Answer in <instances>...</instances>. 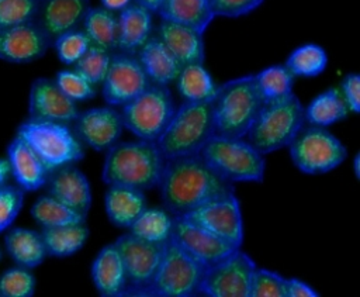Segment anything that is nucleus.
<instances>
[{"label":"nucleus","mask_w":360,"mask_h":297,"mask_svg":"<svg viewBox=\"0 0 360 297\" xmlns=\"http://www.w3.org/2000/svg\"><path fill=\"white\" fill-rule=\"evenodd\" d=\"M158 189L163 208L172 215L235 193L233 184L221 179L198 153L166 159Z\"/></svg>","instance_id":"1"},{"label":"nucleus","mask_w":360,"mask_h":297,"mask_svg":"<svg viewBox=\"0 0 360 297\" xmlns=\"http://www.w3.org/2000/svg\"><path fill=\"white\" fill-rule=\"evenodd\" d=\"M165 162L156 142L118 141L105 151L101 179L107 186L152 190L159 184Z\"/></svg>","instance_id":"2"},{"label":"nucleus","mask_w":360,"mask_h":297,"mask_svg":"<svg viewBox=\"0 0 360 297\" xmlns=\"http://www.w3.org/2000/svg\"><path fill=\"white\" fill-rule=\"evenodd\" d=\"M262 104L253 75L238 76L218 84L211 100L214 134L245 138Z\"/></svg>","instance_id":"3"},{"label":"nucleus","mask_w":360,"mask_h":297,"mask_svg":"<svg viewBox=\"0 0 360 297\" xmlns=\"http://www.w3.org/2000/svg\"><path fill=\"white\" fill-rule=\"evenodd\" d=\"M198 155L229 183H263L266 159L246 138L212 135Z\"/></svg>","instance_id":"4"},{"label":"nucleus","mask_w":360,"mask_h":297,"mask_svg":"<svg viewBox=\"0 0 360 297\" xmlns=\"http://www.w3.org/2000/svg\"><path fill=\"white\" fill-rule=\"evenodd\" d=\"M304 106L295 93L285 99L263 103L246 139L263 155L287 148L304 127Z\"/></svg>","instance_id":"5"},{"label":"nucleus","mask_w":360,"mask_h":297,"mask_svg":"<svg viewBox=\"0 0 360 297\" xmlns=\"http://www.w3.org/2000/svg\"><path fill=\"white\" fill-rule=\"evenodd\" d=\"M214 135L211 101H183L156 141L165 159L197 155Z\"/></svg>","instance_id":"6"},{"label":"nucleus","mask_w":360,"mask_h":297,"mask_svg":"<svg viewBox=\"0 0 360 297\" xmlns=\"http://www.w3.org/2000/svg\"><path fill=\"white\" fill-rule=\"evenodd\" d=\"M15 135L31 146L48 172L66 165H76L84 158V145L70 124L28 118L17 127Z\"/></svg>","instance_id":"7"},{"label":"nucleus","mask_w":360,"mask_h":297,"mask_svg":"<svg viewBox=\"0 0 360 297\" xmlns=\"http://www.w3.org/2000/svg\"><path fill=\"white\" fill-rule=\"evenodd\" d=\"M205 269L170 236L163 245L158 269L148 284V290L150 296L158 297L197 296Z\"/></svg>","instance_id":"8"},{"label":"nucleus","mask_w":360,"mask_h":297,"mask_svg":"<svg viewBox=\"0 0 360 297\" xmlns=\"http://www.w3.org/2000/svg\"><path fill=\"white\" fill-rule=\"evenodd\" d=\"M292 165L304 175H325L347 158L346 145L328 128L307 125L287 146Z\"/></svg>","instance_id":"9"},{"label":"nucleus","mask_w":360,"mask_h":297,"mask_svg":"<svg viewBox=\"0 0 360 297\" xmlns=\"http://www.w3.org/2000/svg\"><path fill=\"white\" fill-rule=\"evenodd\" d=\"M176 110L167 86L149 84L121 108L124 128L138 139L156 142Z\"/></svg>","instance_id":"10"},{"label":"nucleus","mask_w":360,"mask_h":297,"mask_svg":"<svg viewBox=\"0 0 360 297\" xmlns=\"http://www.w3.org/2000/svg\"><path fill=\"white\" fill-rule=\"evenodd\" d=\"M256 262L240 248L208 266L200 284L207 297H249Z\"/></svg>","instance_id":"11"},{"label":"nucleus","mask_w":360,"mask_h":297,"mask_svg":"<svg viewBox=\"0 0 360 297\" xmlns=\"http://www.w3.org/2000/svg\"><path fill=\"white\" fill-rule=\"evenodd\" d=\"M183 217L226 244L242 248L245 238L243 218L240 201L235 193L204 203L183 214Z\"/></svg>","instance_id":"12"},{"label":"nucleus","mask_w":360,"mask_h":297,"mask_svg":"<svg viewBox=\"0 0 360 297\" xmlns=\"http://www.w3.org/2000/svg\"><path fill=\"white\" fill-rule=\"evenodd\" d=\"M101 84V96L107 106L122 107L141 94L150 83L135 55L112 52Z\"/></svg>","instance_id":"13"},{"label":"nucleus","mask_w":360,"mask_h":297,"mask_svg":"<svg viewBox=\"0 0 360 297\" xmlns=\"http://www.w3.org/2000/svg\"><path fill=\"white\" fill-rule=\"evenodd\" d=\"M70 125L79 141L96 152H105L120 141L124 131L121 111L111 106L79 111Z\"/></svg>","instance_id":"14"},{"label":"nucleus","mask_w":360,"mask_h":297,"mask_svg":"<svg viewBox=\"0 0 360 297\" xmlns=\"http://www.w3.org/2000/svg\"><path fill=\"white\" fill-rule=\"evenodd\" d=\"M112 244L120 252L127 274V286L148 290V284L158 269L165 244L146 242L134 236L131 232L120 235Z\"/></svg>","instance_id":"15"},{"label":"nucleus","mask_w":360,"mask_h":297,"mask_svg":"<svg viewBox=\"0 0 360 297\" xmlns=\"http://www.w3.org/2000/svg\"><path fill=\"white\" fill-rule=\"evenodd\" d=\"M51 46V38L37 21L0 30V61L31 63L45 56Z\"/></svg>","instance_id":"16"},{"label":"nucleus","mask_w":360,"mask_h":297,"mask_svg":"<svg viewBox=\"0 0 360 297\" xmlns=\"http://www.w3.org/2000/svg\"><path fill=\"white\" fill-rule=\"evenodd\" d=\"M79 108L49 77H37L28 93V118L72 124Z\"/></svg>","instance_id":"17"},{"label":"nucleus","mask_w":360,"mask_h":297,"mask_svg":"<svg viewBox=\"0 0 360 297\" xmlns=\"http://www.w3.org/2000/svg\"><path fill=\"white\" fill-rule=\"evenodd\" d=\"M170 236L205 267L217 263L238 249L211 232L190 222L183 215H173Z\"/></svg>","instance_id":"18"},{"label":"nucleus","mask_w":360,"mask_h":297,"mask_svg":"<svg viewBox=\"0 0 360 297\" xmlns=\"http://www.w3.org/2000/svg\"><path fill=\"white\" fill-rule=\"evenodd\" d=\"M44 187L46 194L87 217L93 201L91 186L76 165H66L49 172Z\"/></svg>","instance_id":"19"},{"label":"nucleus","mask_w":360,"mask_h":297,"mask_svg":"<svg viewBox=\"0 0 360 297\" xmlns=\"http://www.w3.org/2000/svg\"><path fill=\"white\" fill-rule=\"evenodd\" d=\"M89 7V0H39L35 21L53 41L68 31L77 30Z\"/></svg>","instance_id":"20"},{"label":"nucleus","mask_w":360,"mask_h":297,"mask_svg":"<svg viewBox=\"0 0 360 297\" xmlns=\"http://www.w3.org/2000/svg\"><path fill=\"white\" fill-rule=\"evenodd\" d=\"M7 160L11 177L24 193L42 189L48 179V169L44 166L31 146L20 137H14L7 145Z\"/></svg>","instance_id":"21"},{"label":"nucleus","mask_w":360,"mask_h":297,"mask_svg":"<svg viewBox=\"0 0 360 297\" xmlns=\"http://www.w3.org/2000/svg\"><path fill=\"white\" fill-rule=\"evenodd\" d=\"M156 35L166 45L180 66L204 63L205 42L202 32L183 24L160 20Z\"/></svg>","instance_id":"22"},{"label":"nucleus","mask_w":360,"mask_h":297,"mask_svg":"<svg viewBox=\"0 0 360 297\" xmlns=\"http://www.w3.org/2000/svg\"><path fill=\"white\" fill-rule=\"evenodd\" d=\"M90 276L101 297H120L127 287V274L114 244L104 245L91 262Z\"/></svg>","instance_id":"23"},{"label":"nucleus","mask_w":360,"mask_h":297,"mask_svg":"<svg viewBox=\"0 0 360 297\" xmlns=\"http://www.w3.org/2000/svg\"><path fill=\"white\" fill-rule=\"evenodd\" d=\"M150 84L169 86L173 83L181 69L179 62L155 34L135 53Z\"/></svg>","instance_id":"24"},{"label":"nucleus","mask_w":360,"mask_h":297,"mask_svg":"<svg viewBox=\"0 0 360 297\" xmlns=\"http://www.w3.org/2000/svg\"><path fill=\"white\" fill-rule=\"evenodd\" d=\"M118 13V39L115 52L135 55L152 35V13L136 3H131Z\"/></svg>","instance_id":"25"},{"label":"nucleus","mask_w":360,"mask_h":297,"mask_svg":"<svg viewBox=\"0 0 360 297\" xmlns=\"http://www.w3.org/2000/svg\"><path fill=\"white\" fill-rule=\"evenodd\" d=\"M146 207L148 198L145 191L139 189L111 184L104 194L107 218L117 228L128 229Z\"/></svg>","instance_id":"26"},{"label":"nucleus","mask_w":360,"mask_h":297,"mask_svg":"<svg viewBox=\"0 0 360 297\" xmlns=\"http://www.w3.org/2000/svg\"><path fill=\"white\" fill-rule=\"evenodd\" d=\"M4 249L17 266L31 270L42 265L48 256L41 232L25 227L6 229Z\"/></svg>","instance_id":"27"},{"label":"nucleus","mask_w":360,"mask_h":297,"mask_svg":"<svg viewBox=\"0 0 360 297\" xmlns=\"http://www.w3.org/2000/svg\"><path fill=\"white\" fill-rule=\"evenodd\" d=\"M158 14L160 20L183 24L202 34L215 18L208 0H162Z\"/></svg>","instance_id":"28"},{"label":"nucleus","mask_w":360,"mask_h":297,"mask_svg":"<svg viewBox=\"0 0 360 297\" xmlns=\"http://www.w3.org/2000/svg\"><path fill=\"white\" fill-rule=\"evenodd\" d=\"M41 236L46 255L52 258H69L77 253L89 239L90 229L84 224L41 228Z\"/></svg>","instance_id":"29"},{"label":"nucleus","mask_w":360,"mask_h":297,"mask_svg":"<svg viewBox=\"0 0 360 297\" xmlns=\"http://www.w3.org/2000/svg\"><path fill=\"white\" fill-rule=\"evenodd\" d=\"M349 114L347 106L342 99L339 89L329 87L316 94L307 107H304V120L308 125L328 128L336 122L346 120Z\"/></svg>","instance_id":"30"},{"label":"nucleus","mask_w":360,"mask_h":297,"mask_svg":"<svg viewBox=\"0 0 360 297\" xmlns=\"http://www.w3.org/2000/svg\"><path fill=\"white\" fill-rule=\"evenodd\" d=\"M82 30L91 45L111 53L117 51L118 17L114 11L104 7H89L82 23Z\"/></svg>","instance_id":"31"},{"label":"nucleus","mask_w":360,"mask_h":297,"mask_svg":"<svg viewBox=\"0 0 360 297\" xmlns=\"http://www.w3.org/2000/svg\"><path fill=\"white\" fill-rule=\"evenodd\" d=\"M174 82L184 101H211L218 89L204 63L181 66Z\"/></svg>","instance_id":"32"},{"label":"nucleus","mask_w":360,"mask_h":297,"mask_svg":"<svg viewBox=\"0 0 360 297\" xmlns=\"http://www.w3.org/2000/svg\"><path fill=\"white\" fill-rule=\"evenodd\" d=\"M173 215L160 207H146L129 225L128 232L152 244H165L172 235Z\"/></svg>","instance_id":"33"},{"label":"nucleus","mask_w":360,"mask_h":297,"mask_svg":"<svg viewBox=\"0 0 360 297\" xmlns=\"http://www.w3.org/2000/svg\"><path fill=\"white\" fill-rule=\"evenodd\" d=\"M31 217L41 228L84 224L87 217L62 204L49 194L39 196L31 206Z\"/></svg>","instance_id":"34"},{"label":"nucleus","mask_w":360,"mask_h":297,"mask_svg":"<svg viewBox=\"0 0 360 297\" xmlns=\"http://www.w3.org/2000/svg\"><path fill=\"white\" fill-rule=\"evenodd\" d=\"M262 103L277 101L292 94L294 76L285 65H270L253 75Z\"/></svg>","instance_id":"35"},{"label":"nucleus","mask_w":360,"mask_h":297,"mask_svg":"<svg viewBox=\"0 0 360 297\" xmlns=\"http://www.w3.org/2000/svg\"><path fill=\"white\" fill-rule=\"evenodd\" d=\"M328 53L318 44H302L292 49L284 65L294 77H316L328 68Z\"/></svg>","instance_id":"36"},{"label":"nucleus","mask_w":360,"mask_h":297,"mask_svg":"<svg viewBox=\"0 0 360 297\" xmlns=\"http://www.w3.org/2000/svg\"><path fill=\"white\" fill-rule=\"evenodd\" d=\"M37 279L31 269L13 266L0 274V297H32Z\"/></svg>","instance_id":"37"},{"label":"nucleus","mask_w":360,"mask_h":297,"mask_svg":"<svg viewBox=\"0 0 360 297\" xmlns=\"http://www.w3.org/2000/svg\"><path fill=\"white\" fill-rule=\"evenodd\" d=\"M111 52L90 45L87 51L79 58V61L73 65L75 70L80 73L86 80H89L91 84L97 86L103 83L105 73L110 66Z\"/></svg>","instance_id":"38"},{"label":"nucleus","mask_w":360,"mask_h":297,"mask_svg":"<svg viewBox=\"0 0 360 297\" xmlns=\"http://www.w3.org/2000/svg\"><path fill=\"white\" fill-rule=\"evenodd\" d=\"M90 45L87 35L80 28L68 31L52 41L58 59L65 65H75Z\"/></svg>","instance_id":"39"},{"label":"nucleus","mask_w":360,"mask_h":297,"mask_svg":"<svg viewBox=\"0 0 360 297\" xmlns=\"http://www.w3.org/2000/svg\"><path fill=\"white\" fill-rule=\"evenodd\" d=\"M249 297H285V277L276 270L256 266Z\"/></svg>","instance_id":"40"},{"label":"nucleus","mask_w":360,"mask_h":297,"mask_svg":"<svg viewBox=\"0 0 360 297\" xmlns=\"http://www.w3.org/2000/svg\"><path fill=\"white\" fill-rule=\"evenodd\" d=\"M53 80L58 84V87L75 103L94 99L97 94L96 86L86 80L75 69L59 70Z\"/></svg>","instance_id":"41"},{"label":"nucleus","mask_w":360,"mask_h":297,"mask_svg":"<svg viewBox=\"0 0 360 297\" xmlns=\"http://www.w3.org/2000/svg\"><path fill=\"white\" fill-rule=\"evenodd\" d=\"M39 0H0V30L35 21Z\"/></svg>","instance_id":"42"},{"label":"nucleus","mask_w":360,"mask_h":297,"mask_svg":"<svg viewBox=\"0 0 360 297\" xmlns=\"http://www.w3.org/2000/svg\"><path fill=\"white\" fill-rule=\"evenodd\" d=\"M24 191L15 184L0 187V234L11 227L24 206Z\"/></svg>","instance_id":"43"},{"label":"nucleus","mask_w":360,"mask_h":297,"mask_svg":"<svg viewBox=\"0 0 360 297\" xmlns=\"http://www.w3.org/2000/svg\"><path fill=\"white\" fill-rule=\"evenodd\" d=\"M215 17L238 18L259 8L264 0H208Z\"/></svg>","instance_id":"44"},{"label":"nucleus","mask_w":360,"mask_h":297,"mask_svg":"<svg viewBox=\"0 0 360 297\" xmlns=\"http://www.w3.org/2000/svg\"><path fill=\"white\" fill-rule=\"evenodd\" d=\"M340 94L347 110L353 114L360 113V76L357 73L346 75L340 82Z\"/></svg>","instance_id":"45"},{"label":"nucleus","mask_w":360,"mask_h":297,"mask_svg":"<svg viewBox=\"0 0 360 297\" xmlns=\"http://www.w3.org/2000/svg\"><path fill=\"white\" fill-rule=\"evenodd\" d=\"M285 297H319V293L298 277H285Z\"/></svg>","instance_id":"46"},{"label":"nucleus","mask_w":360,"mask_h":297,"mask_svg":"<svg viewBox=\"0 0 360 297\" xmlns=\"http://www.w3.org/2000/svg\"><path fill=\"white\" fill-rule=\"evenodd\" d=\"M134 0H101V7L110 11H121L127 6H129Z\"/></svg>","instance_id":"47"},{"label":"nucleus","mask_w":360,"mask_h":297,"mask_svg":"<svg viewBox=\"0 0 360 297\" xmlns=\"http://www.w3.org/2000/svg\"><path fill=\"white\" fill-rule=\"evenodd\" d=\"M11 179V169L7 158H0V187L8 184Z\"/></svg>","instance_id":"48"},{"label":"nucleus","mask_w":360,"mask_h":297,"mask_svg":"<svg viewBox=\"0 0 360 297\" xmlns=\"http://www.w3.org/2000/svg\"><path fill=\"white\" fill-rule=\"evenodd\" d=\"M136 4L145 7L146 10H149L150 13H158L159 6L162 3V0H135Z\"/></svg>","instance_id":"49"},{"label":"nucleus","mask_w":360,"mask_h":297,"mask_svg":"<svg viewBox=\"0 0 360 297\" xmlns=\"http://www.w3.org/2000/svg\"><path fill=\"white\" fill-rule=\"evenodd\" d=\"M353 173L357 180H360V153L357 152L353 158Z\"/></svg>","instance_id":"50"},{"label":"nucleus","mask_w":360,"mask_h":297,"mask_svg":"<svg viewBox=\"0 0 360 297\" xmlns=\"http://www.w3.org/2000/svg\"><path fill=\"white\" fill-rule=\"evenodd\" d=\"M1 258H3V251H1V248H0V260H1Z\"/></svg>","instance_id":"51"}]
</instances>
